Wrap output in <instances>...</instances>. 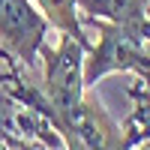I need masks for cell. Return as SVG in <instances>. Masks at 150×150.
I'll list each match as a JSON object with an SVG mask.
<instances>
[{"label":"cell","instance_id":"obj_1","mask_svg":"<svg viewBox=\"0 0 150 150\" xmlns=\"http://www.w3.org/2000/svg\"><path fill=\"white\" fill-rule=\"evenodd\" d=\"M45 57V87L36 90L27 87V81H15L9 84L12 96L24 102V108H36V111H54V114H63L72 111L75 105L84 99V54L87 48L81 42H75L72 36L60 33V45L57 48H42L39 51Z\"/></svg>","mask_w":150,"mask_h":150},{"label":"cell","instance_id":"obj_2","mask_svg":"<svg viewBox=\"0 0 150 150\" xmlns=\"http://www.w3.org/2000/svg\"><path fill=\"white\" fill-rule=\"evenodd\" d=\"M39 114L54 126V132L63 138L69 150H126L123 147V132L114 126V120L108 117L102 102L90 99L87 93L72 111L54 114V111L42 108Z\"/></svg>","mask_w":150,"mask_h":150},{"label":"cell","instance_id":"obj_3","mask_svg":"<svg viewBox=\"0 0 150 150\" xmlns=\"http://www.w3.org/2000/svg\"><path fill=\"white\" fill-rule=\"evenodd\" d=\"M48 27L51 24L33 0H0V42L27 69L39 63L36 57L45 48Z\"/></svg>","mask_w":150,"mask_h":150},{"label":"cell","instance_id":"obj_4","mask_svg":"<svg viewBox=\"0 0 150 150\" xmlns=\"http://www.w3.org/2000/svg\"><path fill=\"white\" fill-rule=\"evenodd\" d=\"M75 3L81 15L123 24V27H135L144 21V0H75Z\"/></svg>","mask_w":150,"mask_h":150},{"label":"cell","instance_id":"obj_5","mask_svg":"<svg viewBox=\"0 0 150 150\" xmlns=\"http://www.w3.org/2000/svg\"><path fill=\"white\" fill-rule=\"evenodd\" d=\"M33 3L39 6V12L57 33H66L84 48H90V39L84 36V24H81V9L75 0H33Z\"/></svg>","mask_w":150,"mask_h":150},{"label":"cell","instance_id":"obj_6","mask_svg":"<svg viewBox=\"0 0 150 150\" xmlns=\"http://www.w3.org/2000/svg\"><path fill=\"white\" fill-rule=\"evenodd\" d=\"M15 81H21V75H18L15 69H6V72H0V87H6V84H15Z\"/></svg>","mask_w":150,"mask_h":150},{"label":"cell","instance_id":"obj_7","mask_svg":"<svg viewBox=\"0 0 150 150\" xmlns=\"http://www.w3.org/2000/svg\"><path fill=\"white\" fill-rule=\"evenodd\" d=\"M0 60H3V63H9V66L15 63V57H12V54L6 51V48H3V42H0Z\"/></svg>","mask_w":150,"mask_h":150},{"label":"cell","instance_id":"obj_8","mask_svg":"<svg viewBox=\"0 0 150 150\" xmlns=\"http://www.w3.org/2000/svg\"><path fill=\"white\" fill-rule=\"evenodd\" d=\"M144 18H150V0H144Z\"/></svg>","mask_w":150,"mask_h":150}]
</instances>
